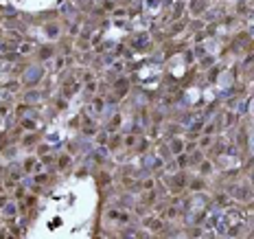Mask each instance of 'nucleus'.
<instances>
[{"label":"nucleus","mask_w":254,"mask_h":239,"mask_svg":"<svg viewBox=\"0 0 254 239\" xmlns=\"http://www.w3.org/2000/svg\"><path fill=\"white\" fill-rule=\"evenodd\" d=\"M37 79V68H31L29 70V77H26V81H35Z\"/></svg>","instance_id":"nucleus-1"},{"label":"nucleus","mask_w":254,"mask_h":239,"mask_svg":"<svg viewBox=\"0 0 254 239\" xmlns=\"http://www.w3.org/2000/svg\"><path fill=\"white\" fill-rule=\"evenodd\" d=\"M177 149H182V143H177V141H175V143H173V151H177Z\"/></svg>","instance_id":"nucleus-2"}]
</instances>
